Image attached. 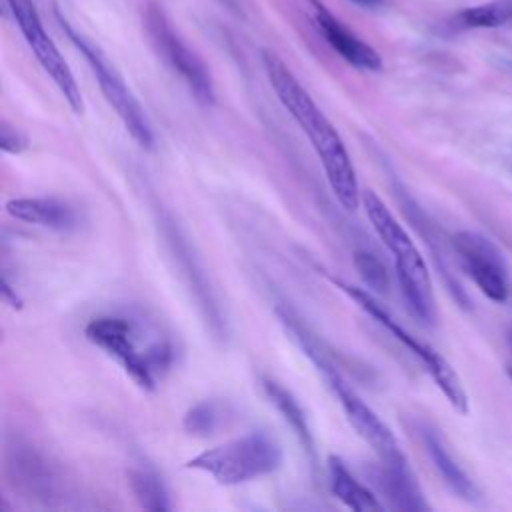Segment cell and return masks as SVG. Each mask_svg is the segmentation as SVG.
<instances>
[{
    "mask_svg": "<svg viewBox=\"0 0 512 512\" xmlns=\"http://www.w3.org/2000/svg\"><path fill=\"white\" fill-rule=\"evenodd\" d=\"M354 266L360 274V278L366 282L370 290L384 292L388 288V274L384 264L370 252H356L354 254Z\"/></svg>",
    "mask_w": 512,
    "mask_h": 512,
    "instance_id": "44dd1931",
    "label": "cell"
},
{
    "mask_svg": "<svg viewBox=\"0 0 512 512\" xmlns=\"http://www.w3.org/2000/svg\"><path fill=\"white\" fill-rule=\"evenodd\" d=\"M362 206L370 226L392 254L406 306L420 322L434 324L436 298L432 290V280L414 240L374 190L362 192Z\"/></svg>",
    "mask_w": 512,
    "mask_h": 512,
    "instance_id": "3957f363",
    "label": "cell"
},
{
    "mask_svg": "<svg viewBox=\"0 0 512 512\" xmlns=\"http://www.w3.org/2000/svg\"><path fill=\"white\" fill-rule=\"evenodd\" d=\"M0 148L6 154H20L28 148V138L18 128L10 126L8 122H2V126H0Z\"/></svg>",
    "mask_w": 512,
    "mask_h": 512,
    "instance_id": "7402d4cb",
    "label": "cell"
},
{
    "mask_svg": "<svg viewBox=\"0 0 512 512\" xmlns=\"http://www.w3.org/2000/svg\"><path fill=\"white\" fill-rule=\"evenodd\" d=\"M282 464V448L266 432H250L216 448L204 450L192 460L188 468L206 472L218 484L236 486L276 472Z\"/></svg>",
    "mask_w": 512,
    "mask_h": 512,
    "instance_id": "5b68a950",
    "label": "cell"
},
{
    "mask_svg": "<svg viewBox=\"0 0 512 512\" xmlns=\"http://www.w3.org/2000/svg\"><path fill=\"white\" fill-rule=\"evenodd\" d=\"M460 268L470 276L476 288L492 302L508 300V268L498 246L486 236L472 230H458L450 238Z\"/></svg>",
    "mask_w": 512,
    "mask_h": 512,
    "instance_id": "30bf717a",
    "label": "cell"
},
{
    "mask_svg": "<svg viewBox=\"0 0 512 512\" xmlns=\"http://www.w3.org/2000/svg\"><path fill=\"white\" fill-rule=\"evenodd\" d=\"M128 478H130V488L142 508L154 510V512H162L170 508V496L158 474L146 468H134L130 470Z\"/></svg>",
    "mask_w": 512,
    "mask_h": 512,
    "instance_id": "ac0fdd59",
    "label": "cell"
},
{
    "mask_svg": "<svg viewBox=\"0 0 512 512\" xmlns=\"http://www.w3.org/2000/svg\"><path fill=\"white\" fill-rule=\"evenodd\" d=\"M262 388L268 396V400L276 406V410L280 412V416L284 418V422L292 428L294 436L298 438V442L302 444V448L308 452L310 460L314 462L316 460V448H314V436H312V430L308 426V420H306V414L302 410V406L298 404V400L282 386L278 384L276 380L272 378H262Z\"/></svg>",
    "mask_w": 512,
    "mask_h": 512,
    "instance_id": "2e32d148",
    "label": "cell"
},
{
    "mask_svg": "<svg viewBox=\"0 0 512 512\" xmlns=\"http://www.w3.org/2000/svg\"><path fill=\"white\" fill-rule=\"evenodd\" d=\"M232 14H236V16H244V8H246V4H244V0H220Z\"/></svg>",
    "mask_w": 512,
    "mask_h": 512,
    "instance_id": "cb8c5ba5",
    "label": "cell"
},
{
    "mask_svg": "<svg viewBox=\"0 0 512 512\" xmlns=\"http://www.w3.org/2000/svg\"><path fill=\"white\" fill-rule=\"evenodd\" d=\"M2 296H4V300H6L12 308H20V306H22V298L18 296L16 288H12V286H10L8 276H6V274L2 276Z\"/></svg>",
    "mask_w": 512,
    "mask_h": 512,
    "instance_id": "603a6c76",
    "label": "cell"
},
{
    "mask_svg": "<svg viewBox=\"0 0 512 512\" xmlns=\"http://www.w3.org/2000/svg\"><path fill=\"white\" fill-rule=\"evenodd\" d=\"M56 18H58L64 34L68 36V40L78 48V52L88 62V66H90L92 74L96 76V82H98L106 102L114 108V112L122 120L128 134L136 140V144L140 148L152 150L154 148L152 126H150L140 102L136 100L132 90L126 86L124 78L120 76V72L114 68V64L106 58V54L90 38H86L82 32H78L66 20V16H62L60 10H56Z\"/></svg>",
    "mask_w": 512,
    "mask_h": 512,
    "instance_id": "52a82bcc",
    "label": "cell"
},
{
    "mask_svg": "<svg viewBox=\"0 0 512 512\" xmlns=\"http://www.w3.org/2000/svg\"><path fill=\"white\" fill-rule=\"evenodd\" d=\"M328 482H330L332 494L344 506L356 512H372V510L384 508L378 496L360 480H356V476L348 470V466L338 456L328 458Z\"/></svg>",
    "mask_w": 512,
    "mask_h": 512,
    "instance_id": "9a60e30c",
    "label": "cell"
},
{
    "mask_svg": "<svg viewBox=\"0 0 512 512\" xmlns=\"http://www.w3.org/2000/svg\"><path fill=\"white\" fill-rule=\"evenodd\" d=\"M458 22L464 28H500L512 24V0H490L464 8L458 14Z\"/></svg>",
    "mask_w": 512,
    "mask_h": 512,
    "instance_id": "d6986e66",
    "label": "cell"
},
{
    "mask_svg": "<svg viewBox=\"0 0 512 512\" xmlns=\"http://www.w3.org/2000/svg\"><path fill=\"white\" fill-rule=\"evenodd\" d=\"M312 20L322 34V38L328 42V46L340 54L342 60H346L350 66L360 70H380L382 58L380 54L364 42L360 36H356L352 30H348L320 0H308Z\"/></svg>",
    "mask_w": 512,
    "mask_h": 512,
    "instance_id": "8fae6325",
    "label": "cell"
},
{
    "mask_svg": "<svg viewBox=\"0 0 512 512\" xmlns=\"http://www.w3.org/2000/svg\"><path fill=\"white\" fill-rule=\"evenodd\" d=\"M6 212L20 222L36 224L58 232L76 230L82 222L78 206L58 196L12 198L6 202Z\"/></svg>",
    "mask_w": 512,
    "mask_h": 512,
    "instance_id": "7c38bea8",
    "label": "cell"
},
{
    "mask_svg": "<svg viewBox=\"0 0 512 512\" xmlns=\"http://www.w3.org/2000/svg\"><path fill=\"white\" fill-rule=\"evenodd\" d=\"M280 318L286 324V328L294 334V338L298 340V344L304 350V354L316 364L318 372L328 382L330 390L338 398V402H340L348 422L352 424V428L376 452L378 462H384V464L408 462L404 452H402V448H400V444H398V440H396V436L392 434V430L380 420V416L344 380L340 370L334 366L332 358L322 350V346L306 330V326L298 318L288 314V312H280Z\"/></svg>",
    "mask_w": 512,
    "mask_h": 512,
    "instance_id": "277c9868",
    "label": "cell"
},
{
    "mask_svg": "<svg viewBox=\"0 0 512 512\" xmlns=\"http://www.w3.org/2000/svg\"><path fill=\"white\" fill-rule=\"evenodd\" d=\"M84 334L114 358L142 390H156L174 364L172 340L140 316H96L86 324Z\"/></svg>",
    "mask_w": 512,
    "mask_h": 512,
    "instance_id": "7a4b0ae2",
    "label": "cell"
},
{
    "mask_svg": "<svg viewBox=\"0 0 512 512\" xmlns=\"http://www.w3.org/2000/svg\"><path fill=\"white\" fill-rule=\"evenodd\" d=\"M222 416H224L222 404L214 400H202L184 414L182 426L188 434L204 438V436H210L222 424L224 420Z\"/></svg>",
    "mask_w": 512,
    "mask_h": 512,
    "instance_id": "ffe728a7",
    "label": "cell"
},
{
    "mask_svg": "<svg viewBox=\"0 0 512 512\" xmlns=\"http://www.w3.org/2000/svg\"><path fill=\"white\" fill-rule=\"evenodd\" d=\"M420 436H422V444H424L436 472L442 476V480L448 484V488L466 502H472V504L480 502L482 500L480 488L464 472V468L454 460V456L448 450V446L444 444L442 436L430 426H422Z\"/></svg>",
    "mask_w": 512,
    "mask_h": 512,
    "instance_id": "5bb4252c",
    "label": "cell"
},
{
    "mask_svg": "<svg viewBox=\"0 0 512 512\" xmlns=\"http://www.w3.org/2000/svg\"><path fill=\"white\" fill-rule=\"evenodd\" d=\"M10 468H14V478L22 486H26L28 492L52 494L56 480L50 462H46V458L40 456L30 446H16L14 456L10 460Z\"/></svg>",
    "mask_w": 512,
    "mask_h": 512,
    "instance_id": "e0dca14e",
    "label": "cell"
},
{
    "mask_svg": "<svg viewBox=\"0 0 512 512\" xmlns=\"http://www.w3.org/2000/svg\"><path fill=\"white\" fill-rule=\"evenodd\" d=\"M352 2H356L360 6H366V8H372V6H378L382 0H352Z\"/></svg>",
    "mask_w": 512,
    "mask_h": 512,
    "instance_id": "d4e9b609",
    "label": "cell"
},
{
    "mask_svg": "<svg viewBox=\"0 0 512 512\" xmlns=\"http://www.w3.org/2000/svg\"><path fill=\"white\" fill-rule=\"evenodd\" d=\"M4 4L8 6V12L12 14L18 30L22 32L26 44L30 46L36 60L40 62L42 70L56 84V88L60 90V94L64 96L68 106L76 114H82L84 100H82L80 86H78L68 62L60 54L58 46L46 34L42 18H40L34 2L32 0H4Z\"/></svg>",
    "mask_w": 512,
    "mask_h": 512,
    "instance_id": "9c48e42d",
    "label": "cell"
},
{
    "mask_svg": "<svg viewBox=\"0 0 512 512\" xmlns=\"http://www.w3.org/2000/svg\"><path fill=\"white\" fill-rule=\"evenodd\" d=\"M330 282L340 288L344 294H348L366 314H370L384 330H388L398 342H402L418 360L420 364L426 368V372L432 376L434 384L440 388V392L446 396V400L450 402V406L460 412V414H468V394L464 390V384L460 380V376L456 374V370L452 368V364L440 354L436 352L432 346H428L426 342L418 340L412 332H408L386 308L384 304H380L374 294L370 290L346 284L338 278L330 276Z\"/></svg>",
    "mask_w": 512,
    "mask_h": 512,
    "instance_id": "8992f818",
    "label": "cell"
},
{
    "mask_svg": "<svg viewBox=\"0 0 512 512\" xmlns=\"http://www.w3.org/2000/svg\"><path fill=\"white\" fill-rule=\"evenodd\" d=\"M372 484L378 488V494L384 496L390 508L396 510H428V502L418 484L416 474L410 468V462L402 464H384L370 472Z\"/></svg>",
    "mask_w": 512,
    "mask_h": 512,
    "instance_id": "4fadbf2b",
    "label": "cell"
},
{
    "mask_svg": "<svg viewBox=\"0 0 512 512\" xmlns=\"http://www.w3.org/2000/svg\"><path fill=\"white\" fill-rule=\"evenodd\" d=\"M262 66L276 98L310 140L334 198L344 210H356L362 202V192L352 158L338 130L278 54L262 50Z\"/></svg>",
    "mask_w": 512,
    "mask_h": 512,
    "instance_id": "6da1fadb",
    "label": "cell"
},
{
    "mask_svg": "<svg viewBox=\"0 0 512 512\" xmlns=\"http://www.w3.org/2000/svg\"><path fill=\"white\" fill-rule=\"evenodd\" d=\"M144 26L148 38L158 52V56L180 76V80L188 86L194 98L200 104H214L216 90L214 80L202 58L190 50L184 40L174 32L164 8L158 2H148L144 10Z\"/></svg>",
    "mask_w": 512,
    "mask_h": 512,
    "instance_id": "ba28073f",
    "label": "cell"
}]
</instances>
